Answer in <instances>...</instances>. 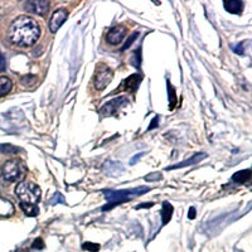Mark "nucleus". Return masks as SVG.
Instances as JSON below:
<instances>
[{
	"mask_svg": "<svg viewBox=\"0 0 252 252\" xmlns=\"http://www.w3.org/2000/svg\"><path fill=\"white\" fill-rule=\"evenodd\" d=\"M126 29L121 26H115L107 32L106 34V40L112 46H116V44H120L123 42V39L125 38Z\"/></svg>",
	"mask_w": 252,
	"mask_h": 252,
	"instance_id": "nucleus-9",
	"label": "nucleus"
},
{
	"mask_svg": "<svg viewBox=\"0 0 252 252\" xmlns=\"http://www.w3.org/2000/svg\"><path fill=\"white\" fill-rule=\"evenodd\" d=\"M112 77H114V72H112V69L109 66L103 64V63L102 64H98L94 77V85L96 90L102 91V90L106 89L109 86V83L111 82Z\"/></svg>",
	"mask_w": 252,
	"mask_h": 252,
	"instance_id": "nucleus-5",
	"label": "nucleus"
},
{
	"mask_svg": "<svg viewBox=\"0 0 252 252\" xmlns=\"http://www.w3.org/2000/svg\"><path fill=\"white\" fill-rule=\"evenodd\" d=\"M206 157H207V154H204V153H197V154H194L192 158L187 159V160L182 161V163H179V164H175V165L169 166V168H168V170L178 169V168H184V166L193 165V164H197V163H199V161H202V159H204Z\"/></svg>",
	"mask_w": 252,
	"mask_h": 252,
	"instance_id": "nucleus-11",
	"label": "nucleus"
},
{
	"mask_svg": "<svg viewBox=\"0 0 252 252\" xmlns=\"http://www.w3.org/2000/svg\"><path fill=\"white\" fill-rule=\"evenodd\" d=\"M140 62H141V57H140V49H136L134 53V57L131 58L130 63H131L132 66L135 67H139L140 66Z\"/></svg>",
	"mask_w": 252,
	"mask_h": 252,
	"instance_id": "nucleus-19",
	"label": "nucleus"
},
{
	"mask_svg": "<svg viewBox=\"0 0 252 252\" xmlns=\"http://www.w3.org/2000/svg\"><path fill=\"white\" fill-rule=\"evenodd\" d=\"M40 37V27L37 20L28 15H22L14 20L9 28V39L18 47H32Z\"/></svg>",
	"mask_w": 252,
	"mask_h": 252,
	"instance_id": "nucleus-1",
	"label": "nucleus"
},
{
	"mask_svg": "<svg viewBox=\"0 0 252 252\" xmlns=\"http://www.w3.org/2000/svg\"><path fill=\"white\" fill-rule=\"evenodd\" d=\"M155 178H157V179H159V178H161V174L160 173H155V174H150V175H148V177H146V179H155Z\"/></svg>",
	"mask_w": 252,
	"mask_h": 252,
	"instance_id": "nucleus-28",
	"label": "nucleus"
},
{
	"mask_svg": "<svg viewBox=\"0 0 252 252\" xmlns=\"http://www.w3.org/2000/svg\"><path fill=\"white\" fill-rule=\"evenodd\" d=\"M5 67H6L5 58H4L3 53H1V52H0V72L4 71V69H5Z\"/></svg>",
	"mask_w": 252,
	"mask_h": 252,
	"instance_id": "nucleus-23",
	"label": "nucleus"
},
{
	"mask_svg": "<svg viewBox=\"0 0 252 252\" xmlns=\"http://www.w3.org/2000/svg\"><path fill=\"white\" fill-rule=\"evenodd\" d=\"M223 6L227 12L232 14H241L244 12V3L240 0H227L223 3Z\"/></svg>",
	"mask_w": 252,
	"mask_h": 252,
	"instance_id": "nucleus-12",
	"label": "nucleus"
},
{
	"mask_svg": "<svg viewBox=\"0 0 252 252\" xmlns=\"http://www.w3.org/2000/svg\"><path fill=\"white\" fill-rule=\"evenodd\" d=\"M161 220H163V224H166L169 222V220L173 216V207L172 204H169L168 202H164L163 208H161Z\"/></svg>",
	"mask_w": 252,
	"mask_h": 252,
	"instance_id": "nucleus-16",
	"label": "nucleus"
},
{
	"mask_svg": "<svg viewBox=\"0 0 252 252\" xmlns=\"http://www.w3.org/2000/svg\"><path fill=\"white\" fill-rule=\"evenodd\" d=\"M150 206H153V203H149V204H140V206H138L136 207V208H141V207H150Z\"/></svg>",
	"mask_w": 252,
	"mask_h": 252,
	"instance_id": "nucleus-30",
	"label": "nucleus"
},
{
	"mask_svg": "<svg viewBox=\"0 0 252 252\" xmlns=\"http://www.w3.org/2000/svg\"><path fill=\"white\" fill-rule=\"evenodd\" d=\"M127 105V98L124 97V96H120L118 98H114V100L109 101L107 103H105L102 106V109L100 110L101 115L102 116H111V115H115L119 110L123 106Z\"/></svg>",
	"mask_w": 252,
	"mask_h": 252,
	"instance_id": "nucleus-6",
	"label": "nucleus"
},
{
	"mask_svg": "<svg viewBox=\"0 0 252 252\" xmlns=\"http://www.w3.org/2000/svg\"><path fill=\"white\" fill-rule=\"evenodd\" d=\"M49 1H43V0H37V1H27L24 8L27 12L34 13L38 15H44L49 9Z\"/></svg>",
	"mask_w": 252,
	"mask_h": 252,
	"instance_id": "nucleus-10",
	"label": "nucleus"
},
{
	"mask_svg": "<svg viewBox=\"0 0 252 252\" xmlns=\"http://www.w3.org/2000/svg\"><path fill=\"white\" fill-rule=\"evenodd\" d=\"M12 86L13 85L10 78L5 77V76L0 77V97H3V96H5V94L12 91Z\"/></svg>",
	"mask_w": 252,
	"mask_h": 252,
	"instance_id": "nucleus-15",
	"label": "nucleus"
},
{
	"mask_svg": "<svg viewBox=\"0 0 252 252\" xmlns=\"http://www.w3.org/2000/svg\"><path fill=\"white\" fill-rule=\"evenodd\" d=\"M141 80H143V76L139 75V73L131 75L130 77L126 78L118 89L115 90V94L120 91H135L139 87V85H140Z\"/></svg>",
	"mask_w": 252,
	"mask_h": 252,
	"instance_id": "nucleus-8",
	"label": "nucleus"
},
{
	"mask_svg": "<svg viewBox=\"0 0 252 252\" xmlns=\"http://www.w3.org/2000/svg\"><path fill=\"white\" fill-rule=\"evenodd\" d=\"M158 125H159V118H158V116H155L154 120H153V123L150 124L149 127H148V130H153V129H155V127H157Z\"/></svg>",
	"mask_w": 252,
	"mask_h": 252,
	"instance_id": "nucleus-25",
	"label": "nucleus"
},
{
	"mask_svg": "<svg viewBox=\"0 0 252 252\" xmlns=\"http://www.w3.org/2000/svg\"><path fill=\"white\" fill-rule=\"evenodd\" d=\"M83 249L91 252H97L98 250H100V245L92 244V242H86V244L83 245Z\"/></svg>",
	"mask_w": 252,
	"mask_h": 252,
	"instance_id": "nucleus-21",
	"label": "nucleus"
},
{
	"mask_svg": "<svg viewBox=\"0 0 252 252\" xmlns=\"http://www.w3.org/2000/svg\"><path fill=\"white\" fill-rule=\"evenodd\" d=\"M49 203L51 204H57V203H64V198H63V195L61 194V193H55V195H53V198H51V201H49Z\"/></svg>",
	"mask_w": 252,
	"mask_h": 252,
	"instance_id": "nucleus-20",
	"label": "nucleus"
},
{
	"mask_svg": "<svg viewBox=\"0 0 252 252\" xmlns=\"http://www.w3.org/2000/svg\"><path fill=\"white\" fill-rule=\"evenodd\" d=\"M15 194L20 199V203L35 206L39 202L42 190L40 187L33 182H22L15 188Z\"/></svg>",
	"mask_w": 252,
	"mask_h": 252,
	"instance_id": "nucleus-3",
	"label": "nucleus"
},
{
	"mask_svg": "<svg viewBox=\"0 0 252 252\" xmlns=\"http://www.w3.org/2000/svg\"><path fill=\"white\" fill-rule=\"evenodd\" d=\"M138 35H139V33H138V32H135L134 34H132L131 37H130L129 39H127V42H126V43L124 44V46H123V48H121L120 51H125V49H127V48H129V47L131 46L132 43H134V40L136 39V38H138Z\"/></svg>",
	"mask_w": 252,
	"mask_h": 252,
	"instance_id": "nucleus-22",
	"label": "nucleus"
},
{
	"mask_svg": "<svg viewBox=\"0 0 252 252\" xmlns=\"http://www.w3.org/2000/svg\"><path fill=\"white\" fill-rule=\"evenodd\" d=\"M141 155H143V154H141V153H139L138 155H135V157L131 159V161H130V164H135V163H136V160H138V159L141 157Z\"/></svg>",
	"mask_w": 252,
	"mask_h": 252,
	"instance_id": "nucleus-29",
	"label": "nucleus"
},
{
	"mask_svg": "<svg viewBox=\"0 0 252 252\" xmlns=\"http://www.w3.org/2000/svg\"><path fill=\"white\" fill-rule=\"evenodd\" d=\"M250 178H251V172H250L249 169L240 170V172H237L236 174H233V177L231 178V181H232L233 183L241 184L246 183L247 181H250Z\"/></svg>",
	"mask_w": 252,
	"mask_h": 252,
	"instance_id": "nucleus-14",
	"label": "nucleus"
},
{
	"mask_svg": "<svg viewBox=\"0 0 252 252\" xmlns=\"http://www.w3.org/2000/svg\"><path fill=\"white\" fill-rule=\"evenodd\" d=\"M33 247H35V249H42V247H43V241L40 240V238H37V240H35V244L33 245Z\"/></svg>",
	"mask_w": 252,
	"mask_h": 252,
	"instance_id": "nucleus-27",
	"label": "nucleus"
},
{
	"mask_svg": "<svg viewBox=\"0 0 252 252\" xmlns=\"http://www.w3.org/2000/svg\"><path fill=\"white\" fill-rule=\"evenodd\" d=\"M67 17H68V12H67L66 9H57V10H55V13L52 14L51 19H49V31L52 33H56L64 24Z\"/></svg>",
	"mask_w": 252,
	"mask_h": 252,
	"instance_id": "nucleus-7",
	"label": "nucleus"
},
{
	"mask_svg": "<svg viewBox=\"0 0 252 252\" xmlns=\"http://www.w3.org/2000/svg\"><path fill=\"white\" fill-rule=\"evenodd\" d=\"M103 170L106 172L107 175H112V177H114V172H116L115 174L118 177V175H120L125 169H124V166L121 165L120 163H118V161H107V163L103 165Z\"/></svg>",
	"mask_w": 252,
	"mask_h": 252,
	"instance_id": "nucleus-13",
	"label": "nucleus"
},
{
	"mask_svg": "<svg viewBox=\"0 0 252 252\" xmlns=\"http://www.w3.org/2000/svg\"><path fill=\"white\" fill-rule=\"evenodd\" d=\"M20 208L23 209L24 213H26L27 216H32V217H34V216L38 215V207L37 206H32V204L20 203Z\"/></svg>",
	"mask_w": 252,
	"mask_h": 252,
	"instance_id": "nucleus-17",
	"label": "nucleus"
},
{
	"mask_svg": "<svg viewBox=\"0 0 252 252\" xmlns=\"http://www.w3.org/2000/svg\"><path fill=\"white\" fill-rule=\"evenodd\" d=\"M0 152L4 153V154H17V153H19V149L15 148V146L6 144V145H0Z\"/></svg>",
	"mask_w": 252,
	"mask_h": 252,
	"instance_id": "nucleus-18",
	"label": "nucleus"
},
{
	"mask_svg": "<svg viewBox=\"0 0 252 252\" xmlns=\"http://www.w3.org/2000/svg\"><path fill=\"white\" fill-rule=\"evenodd\" d=\"M149 187H138V188L123 189V190H103V195H105V199L107 201V206L103 207L102 211H107V209L114 208V207H116L118 204L126 203V202L132 199V198H136L141 194H145V193L149 192Z\"/></svg>",
	"mask_w": 252,
	"mask_h": 252,
	"instance_id": "nucleus-2",
	"label": "nucleus"
},
{
	"mask_svg": "<svg viewBox=\"0 0 252 252\" xmlns=\"http://www.w3.org/2000/svg\"><path fill=\"white\" fill-rule=\"evenodd\" d=\"M188 218H189V220H194V218H195V208H194V207H190V208H189Z\"/></svg>",
	"mask_w": 252,
	"mask_h": 252,
	"instance_id": "nucleus-26",
	"label": "nucleus"
},
{
	"mask_svg": "<svg viewBox=\"0 0 252 252\" xmlns=\"http://www.w3.org/2000/svg\"><path fill=\"white\" fill-rule=\"evenodd\" d=\"M233 49H235V53H237V55H244L245 48H244V46H242V43L237 44V46H236Z\"/></svg>",
	"mask_w": 252,
	"mask_h": 252,
	"instance_id": "nucleus-24",
	"label": "nucleus"
},
{
	"mask_svg": "<svg viewBox=\"0 0 252 252\" xmlns=\"http://www.w3.org/2000/svg\"><path fill=\"white\" fill-rule=\"evenodd\" d=\"M1 178L6 182H18L23 179L27 174V168L22 160L18 159H12V160H6L1 165Z\"/></svg>",
	"mask_w": 252,
	"mask_h": 252,
	"instance_id": "nucleus-4",
	"label": "nucleus"
}]
</instances>
